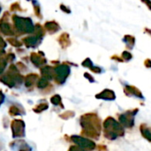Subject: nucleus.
Returning a JSON list of instances; mask_svg holds the SVG:
<instances>
[{
	"label": "nucleus",
	"instance_id": "obj_1",
	"mask_svg": "<svg viewBox=\"0 0 151 151\" xmlns=\"http://www.w3.org/2000/svg\"><path fill=\"white\" fill-rule=\"evenodd\" d=\"M104 131H105V136L108 139L114 140L119 135L122 136L125 134V131L122 126L112 118H108L104 121Z\"/></svg>",
	"mask_w": 151,
	"mask_h": 151
},
{
	"label": "nucleus",
	"instance_id": "obj_2",
	"mask_svg": "<svg viewBox=\"0 0 151 151\" xmlns=\"http://www.w3.org/2000/svg\"><path fill=\"white\" fill-rule=\"evenodd\" d=\"M137 110H134V111H128L126 112L119 117V121L122 124V126L127 127H132L134 126V117L136 114Z\"/></svg>",
	"mask_w": 151,
	"mask_h": 151
},
{
	"label": "nucleus",
	"instance_id": "obj_3",
	"mask_svg": "<svg viewBox=\"0 0 151 151\" xmlns=\"http://www.w3.org/2000/svg\"><path fill=\"white\" fill-rule=\"evenodd\" d=\"M73 140L75 141V142L77 144H79L80 146H81L82 148H86V149H88V150H93L95 147H96V144L91 142V141H88L87 139H84V138H81V137H73Z\"/></svg>",
	"mask_w": 151,
	"mask_h": 151
},
{
	"label": "nucleus",
	"instance_id": "obj_4",
	"mask_svg": "<svg viewBox=\"0 0 151 151\" xmlns=\"http://www.w3.org/2000/svg\"><path fill=\"white\" fill-rule=\"evenodd\" d=\"M99 98H103L105 100H114L115 99V94L113 93L112 90H109V89H105L104 92H102L100 95L96 96Z\"/></svg>",
	"mask_w": 151,
	"mask_h": 151
},
{
	"label": "nucleus",
	"instance_id": "obj_5",
	"mask_svg": "<svg viewBox=\"0 0 151 151\" xmlns=\"http://www.w3.org/2000/svg\"><path fill=\"white\" fill-rule=\"evenodd\" d=\"M141 131H142V134L143 135L144 138H146L147 140H149L150 142H151V132L150 130H149L146 127H144L143 125L141 127Z\"/></svg>",
	"mask_w": 151,
	"mask_h": 151
},
{
	"label": "nucleus",
	"instance_id": "obj_6",
	"mask_svg": "<svg viewBox=\"0 0 151 151\" xmlns=\"http://www.w3.org/2000/svg\"><path fill=\"white\" fill-rule=\"evenodd\" d=\"M122 56H123V58H126V60H129V59L132 58V55H131L128 51H125V52L122 54Z\"/></svg>",
	"mask_w": 151,
	"mask_h": 151
},
{
	"label": "nucleus",
	"instance_id": "obj_7",
	"mask_svg": "<svg viewBox=\"0 0 151 151\" xmlns=\"http://www.w3.org/2000/svg\"><path fill=\"white\" fill-rule=\"evenodd\" d=\"M70 151H84L82 149H79V148H72V150Z\"/></svg>",
	"mask_w": 151,
	"mask_h": 151
}]
</instances>
